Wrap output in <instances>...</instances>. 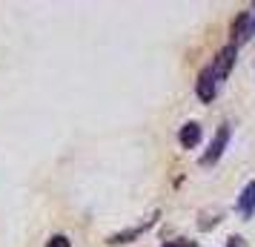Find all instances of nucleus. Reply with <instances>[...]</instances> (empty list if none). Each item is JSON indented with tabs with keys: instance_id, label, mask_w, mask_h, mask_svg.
Listing matches in <instances>:
<instances>
[{
	"instance_id": "1",
	"label": "nucleus",
	"mask_w": 255,
	"mask_h": 247,
	"mask_svg": "<svg viewBox=\"0 0 255 247\" xmlns=\"http://www.w3.org/2000/svg\"><path fill=\"white\" fill-rule=\"evenodd\" d=\"M227 144H230V124H221L218 132H215V138H212V144H209V150H207L204 155H201V167H212V164H218V158L224 155Z\"/></svg>"
},
{
	"instance_id": "2",
	"label": "nucleus",
	"mask_w": 255,
	"mask_h": 247,
	"mask_svg": "<svg viewBox=\"0 0 255 247\" xmlns=\"http://www.w3.org/2000/svg\"><path fill=\"white\" fill-rule=\"evenodd\" d=\"M158 222V213L155 216H149L146 222H140V224H135V227H129V230H121V233H112L109 239H106V245L109 247H118V245H129V242H135L138 236H143L146 230H149L152 224Z\"/></svg>"
},
{
	"instance_id": "3",
	"label": "nucleus",
	"mask_w": 255,
	"mask_h": 247,
	"mask_svg": "<svg viewBox=\"0 0 255 247\" xmlns=\"http://www.w3.org/2000/svg\"><path fill=\"white\" fill-rule=\"evenodd\" d=\"M218 86H221V81L215 78V72H212V66H207V69L198 75V98L204 101V104H212V98L218 95Z\"/></svg>"
},
{
	"instance_id": "4",
	"label": "nucleus",
	"mask_w": 255,
	"mask_h": 247,
	"mask_svg": "<svg viewBox=\"0 0 255 247\" xmlns=\"http://www.w3.org/2000/svg\"><path fill=\"white\" fill-rule=\"evenodd\" d=\"M235 52H238V49H235V46L230 43V46H224V49H221V52H218V58H215L212 63H209L218 81H227V75H230L232 63H235Z\"/></svg>"
},
{
	"instance_id": "5",
	"label": "nucleus",
	"mask_w": 255,
	"mask_h": 247,
	"mask_svg": "<svg viewBox=\"0 0 255 247\" xmlns=\"http://www.w3.org/2000/svg\"><path fill=\"white\" fill-rule=\"evenodd\" d=\"M238 213H241L244 219H253V213H255V181H250V184L241 190V196H238Z\"/></svg>"
},
{
	"instance_id": "6",
	"label": "nucleus",
	"mask_w": 255,
	"mask_h": 247,
	"mask_svg": "<svg viewBox=\"0 0 255 247\" xmlns=\"http://www.w3.org/2000/svg\"><path fill=\"white\" fill-rule=\"evenodd\" d=\"M178 141H181V147H184V150L198 147V141H201V124H195V121L184 124V127H181V132H178Z\"/></svg>"
},
{
	"instance_id": "7",
	"label": "nucleus",
	"mask_w": 255,
	"mask_h": 247,
	"mask_svg": "<svg viewBox=\"0 0 255 247\" xmlns=\"http://www.w3.org/2000/svg\"><path fill=\"white\" fill-rule=\"evenodd\" d=\"M46 247H72V242L63 233H58V236H52V239L46 242Z\"/></svg>"
},
{
	"instance_id": "8",
	"label": "nucleus",
	"mask_w": 255,
	"mask_h": 247,
	"mask_svg": "<svg viewBox=\"0 0 255 247\" xmlns=\"http://www.w3.org/2000/svg\"><path fill=\"white\" fill-rule=\"evenodd\" d=\"M161 247H198L195 242H189V239H175V242H166Z\"/></svg>"
},
{
	"instance_id": "9",
	"label": "nucleus",
	"mask_w": 255,
	"mask_h": 247,
	"mask_svg": "<svg viewBox=\"0 0 255 247\" xmlns=\"http://www.w3.org/2000/svg\"><path fill=\"white\" fill-rule=\"evenodd\" d=\"M227 247H247V242H244V236H230L227 239Z\"/></svg>"
}]
</instances>
